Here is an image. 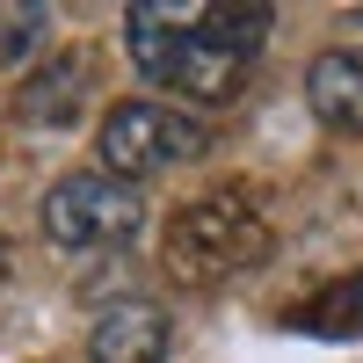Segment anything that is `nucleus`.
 Returning <instances> with one entry per match:
<instances>
[{
  "mask_svg": "<svg viewBox=\"0 0 363 363\" xmlns=\"http://www.w3.org/2000/svg\"><path fill=\"white\" fill-rule=\"evenodd\" d=\"M262 37H269V8H174V0H138L124 15L131 66L153 87H174L189 102H225L247 80Z\"/></svg>",
  "mask_w": 363,
  "mask_h": 363,
  "instance_id": "obj_1",
  "label": "nucleus"
},
{
  "mask_svg": "<svg viewBox=\"0 0 363 363\" xmlns=\"http://www.w3.org/2000/svg\"><path fill=\"white\" fill-rule=\"evenodd\" d=\"M269 218L247 203V196H196V203H182L174 218H167V277L174 284H189V291H211V284H233V277H247V269L269 262Z\"/></svg>",
  "mask_w": 363,
  "mask_h": 363,
  "instance_id": "obj_2",
  "label": "nucleus"
},
{
  "mask_svg": "<svg viewBox=\"0 0 363 363\" xmlns=\"http://www.w3.org/2000/svg\"><path fill=\"white\" fill-rule=\"evenodd\" d=\"M95 153H102V174H116V182L138 189L145 174L203 160L211 131H203V116H182L174 102H116L102 116V131H95Z\"/></svg>",
  "mask_w": 363,
  "mask_h": 363,
  "instance_id": "obj_3",
  "label": "nucleus"
},
{
  "mask_svg": "<svg viewBox=\"0 0 363 363\" xmlns=\"http://www.w3.org/2000/svg\"><path fill=\"white\" fill-rule=\"evenodd\" d=\"M44 240L66 255H87V247H131L138 225H145V196L116 174H66L44 189Z\"/></svg>",
  "mask_w": 363,
  "mask_h": 363,
  "instance_id": "obj_4",
  "label": "nucleus"
},
{
  "mask_svg": "<svg viewBox=\"0 0 363 363\" xmlns=\"http://www.w3.org/2000/svg\"><path fill=\"white\" fill-rule=\"evenodd\" d=\"M87 95H95V58H87V51H51L37 73H22L15 116L37 124V131H66V124H80Z\"/></svg>",
  "mask_w": 363,
  "mask_h": 363,
  "instance_id": "obj_5",
  "label": "nucleus"
},
{
  "mask_svg": "<svg viewBox=\"0 0 363 363\" xmlns=\"http://www.w3.org/2000/svg\"><path fill=\"white\" fill-rule=\"evenodd\" d=\"M167 349H174V327L153 298H124V306L95 313V327H87L95 363H167Z\"/></svg>",
  "mask_w": 363,
  "mask_h": 363,
  "instance_id": "obj_6",
  "label": "nucleus"
},
{
  "mask_svg": "<svg viewBox=\"0 0 363 363\" xmlns=\"http://www.w3.org/2000/svg\"><path fill=\"white\" fill-rule=\"evenodd\" d=\"M306 102L327 131H363V51H320L306 73Z\"/></svg>",
  "mask_w": 363,
  "mask_h": 363,
  "instance_id": "obj_7",
  "label": "nucleus"
},
{
  "mask_svg": "<svg viewBox=\"0 0 363 363\" xmlns=\"http://www.w3.org/2000/svg\"><path fill=\"white\" fill-rule=\"evenodd\" d=\"M51 44V8L44 0H0V73H37Z\"/></svg>",
  "mask_w": 363,
  "mask_h": 363,
  "instance_id": "obj_8",
  "label": "nucleus"
},
{
  "mask_svg": "<svg viewBox=\"0 0 363 363\" xmlns=\"http://www.w3.org/2000/svg\"><path fill=\"white\" fill-rule=\"evenodd\" d=\"M298 327H320V335H356V327H363V277L335 284V291H327V306L298 313Z\"/></svg>",
  "mask_w": 363,
  "mask_h": 363,
  "instance_id": "obj_9",
  "label": "nucleus"
}]
</instances>
